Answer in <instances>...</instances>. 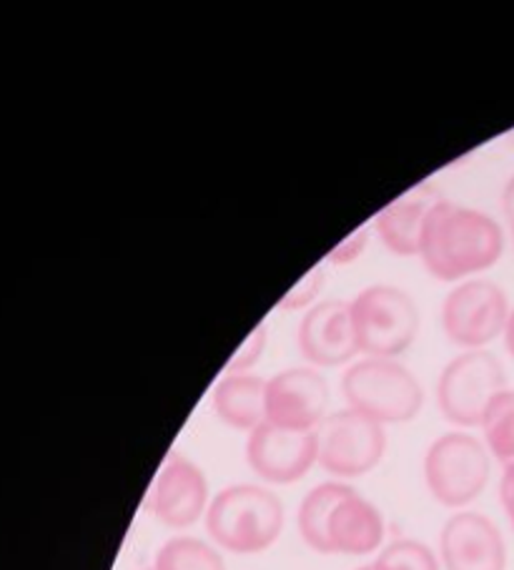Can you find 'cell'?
I'll use <instances>...</instances> for the list:
<instances>
[{"mask_svg":"<svg viewBox=\"0 0 514 570\" xmlns=\"http://www.w3.org/2000/svg\"><path fill=\"white\" fill-rule=\"evenodd\" d=\"M384 535H387V523L382 510L357 490H352L329 518L332 556H369L382 548Z\"/></svg>","mask_w":514,"mask_h":570,"instance_id":"obj_15","label":"cell"},{"mask_svg":"<svg viewBox=\"0 0 514 570\" xmlns=\"http://www.w3.org/2000/svg\"><path fill=\"white\" fill-rule=\"evenodd\" d=\"M329 415V385L316 367H289L266 380V422L314 432Z\"/></svg>","mask_w":514,"mask_h":570,"instance_id":"obj_10","label":"cell"},{"mask_svg":"<svg viewBox=\"0 0 514 570\" xmlns=\"http://www.w3.org/2000/svg\"><path fill=\"white\" fill-rule=\"evenodd\" d=\"M510 229H512V247H514V226H510Z\"/></svg>","mask_w":514,"mask_h":570,"instance_id":"obj_29","label":"cell"},{"mask_svg":"<svg viewBox=\"0 0 514 570\" xmlns=\"http://www.w3.org/2000/svg\"><path fill=\"white\" fill-rule=\"evenodd\" d=\"M211 405L224 425L251 432L266 422V380L254 372H224L214 385Z\"/></svg>","mask_w":514,"mask_h":570,"instance_id":"obj_16","label":"cell"},{"mask_svg":"<svg viewBox=\"0 0 514 570\" xmlns=\"http://www.w3.org/2000/svg\"><path fill=\"white\" fill-rule=\"evenodd\" d=\"M206 530L219 548L236 556L269 550L284 530V503L269 488L241 483L219 490L206 510Z\"/></svg>","mask_w":514,"mask_h":570,"instance_id":"obj_2","label":"cell"},{"mask_svg":"<svg viewBox=\"0 0 514 570\" xmlns=\"http://www.w3.org/2000/svg\"><path fill=\"white\" fill-rule=\"evenodd\" d=\"M492 475V455L480 438L464 430L444 432L424 455V483L439 505L459 510L474 503Z\"/></svg>","mask_w":514,"mask_h":570,"instance_id":"obj_5","label":"cell"},{"mask_svg":"<svg viewBox=\"0 0 514 570\" xmlns=\"http://www.w3.org/2000/svg\"><path fill=\"white\" fill-rule=\"evenodd\" d=\"M507 139H510V141H512V144H514V129H512V131H510V134H507Z\"/></svg>","mask_w":514,"mask_h":570,"instance_id":"obj_28","label":"cell"},{"mask_svg":"<svg viewBox=\"0 0 514 570\" xmlns=\"http://www.w3.org/2000/svg\"><path fill=\"white\" fill-rule=\"evenodd\" d=\"M296 345L312 367H342L359 355L354 340L349 302H316L299 322Z\"/></svg>","mask_w":514,"mask_h":570,"instance_id":"obj_13","label":"cell"},{"mask_svg":"<svg viewBox=\"0 0 514 570\" xmlns=\"http://www.w3.org/2000/svg\"><path fill=\"white\" fill-rule=\"evenodd\" d=\"M357 570H374V566L369 563V566H362V568H357Z\"/></svg>","mask_w":514,"mask_h":570,"instance_id":"obj_27","label":"cell"},{"mask_svg":"<svg viewBox=\"0 0 514 570\" xmlns=\"http://www.w3.org/2000/svg\"><path fill=\"white\" fill-rule=\"evenodd\" d=\"M352 490L354 488L339 483V480H332V483L312 488L309 493L304 495L299 513H296V528H299L302 540L314 550V553L332 556L329 518L334 513V508L339 505Z\"/></svg>","mask_w":514,"mask_h":570,"instance_id":"obj_17","label":"cell"},{"mask_svg":"<svg viewBox=\"0 0 514 570\" xmlns=\"http://www.w3.org/2000/svg\"><path fill=\"white\" fill-rule=\"evenodd\" d=\"M146 570H154V568H146Z\"/></svg>","mask_w":514,"mask_h":570,"instance_id":"obj_30","label":"cell"},{"mask_svg":"<svg viewBox=\"0 0 514 570\" xmlns=\"http://www.w3.org/2000/svg\"><path fill=\"white\" fill-rule=\"evenodd\" d=\"M372 566L374 570H439V558L422 540L402 538L384 546Z\"/></svg>","mask_w":514,"mask_h":570,"instance_id":"obj_20","label":"cell"},{"mask_svg":"<svg viewBox=\"0 0 514 570\" xmlns=\"http://www.w3.org/2000/svg\"><path fill=\"white\" fill-rule=\"evenodd\" d=\"M504 254V232L487 212L439 199L422 232L419 259L434 279L467 282Z\"/></svg>","mask_w":514,"mask_h":570,"instance_id":"obj_1","label":"cell"},{"mask_svg":"<svg viewBox=\"0 0 514 570\" xmlns=\"http://www.w3.org/2000/svg\"><path fill=\"white\" fill-rule=\"evenodd\" d=\"M437 202L439 194L427 189V186L402 194L397 202L387 204L374 216L372 232L394 257H419L424 224H427V216Z\"/></svg>","mask_w":514,"mask_h":570,"instance_id":"obj_14","label":"cell"},{"mask_svg":"<svg viewBox=\"0 0 514 570\" xmlns=\"http://www.w3.org/2000/svg\"><path fill=\"white\" fill-rule=\"evenodd\" d=\"M372 239V224H364L359 229H354L347 239L336 244L326 257V264H334V267H347V264L362 259V254L367 252Z\"/></svg>","mask_w":514,"mask_h":570,"instance_id":"obj_23","label":"cell"},{"mask_svg":"<svg viewBox=\"0 0 514 570\" xmlns=\"http://www.w3.org/2000/svg\"><path fill=\"white\" fill-rule=\"evenodd\" d=\"M357 350L364 357L397 360L419 332V309L407 292L394 284H372L349 299Z\"/></svg>","mask_w":514,"mask_h":570,"instance_id":"obj_4","label":"cell"},{"mask_svg":"<svg viewBox=\"0 0 514 570\" xmlns=\"http://www.w3.org/2000/svg\"><path fill=\"white\" fill-rule=\"evenodd\" d=\"M316 435V465L334 478H362L382 463L387 432L377 420L357 410H336L326 415Z\"/></svg>","mask_w":514,"mask_h":570,"instance_id":"obj_7","label":"cell"},{"mask_svg":"<svg viewBox=\"0 0 514 570\" xmlns=\"http://www.w3.org/2000/svg\"><path fill=\"white\" fill-rule=\"evenodd\" d=\"M510 299L492 279H467L449 289L442 302V330L452 345L464 350H484L504 337L510 322Z\"/></svg>","mask_w":514,"mask_h":570,"instance_id":"obj_8","label":"cell"},{"mask_svg":"<svg viewBox=\"0 0 514 570\" xmlns=\"http://www.w3.org/2000/svg\"><path fill=\"white\" fill-rule=\"evenodd\" d=\"M154 570H226L219 550L206 540L179 535L158 548Z\"/></svg>","mask_w":514,"mask_h":570,"instance_id":"obj_19","label":"cell"},{"mask_svg":"<svg viewBox=\"0 0 514 570\" xmlns=\"http://www.w3.org/2000/svg\"><path fill=\"white\" fill-rule=\"evenodd\" d=\"M504 347H507V352L514 357V309H512V314H510L507 330H504Z\"/></svg>","mask_w":514,"mask_h":570,"instance_id":"obj_26","label":"cell"},{"mask_svg":"<svg viewBox=\"0 0 514 570\" xmlns=\"http://www.w3.org/2000/svg\"><path fill=\"white\" fill-rule=\"evenodd\" d=\"M246 460L264 483L291 485L316 465V435L264 422L249 432Z\"/></svg>","mask_w":514,"mask_h":570,"instance_id":"obj_11","label":"cell"},{"mask_svg":"<svg viewBox=\"0 0 514 570\" xmlns=\"http://www.w3.org/2000/svg\"><path fill=\"white\" fill-rule=\"evenodd\" d=\"M482 442L502 468L514 465V390H504L492 400L482 417Z\"/></svg>","mask_w":514,"mask_h":570,"instance_id":"obj_18","label":"cell"},{"mask_svg":"<svg viewBox=\"0 0 514 570\" xmlns=\"http://www.w3.org/2000/svg\"><path fill=\"white\" fill-rule=\"evenodd\" d=\"M502 212L507 216L510 226H514V174L510 176V181L504 184L502 189Z\"/></svg>","mask_w":514,"mask_h":570,"instance_id":"obj_25","label":"cell"},{"mask_svg":"<svg viewBox=\"0 0 514 570\" xmlns=\"http://www.w3.org/2000/svg\"><path fill=\"white\" fill-rule=\"evenodd\" d=\"M444 570H507V546L487 515L457 510L439 533Z\"/></svg>","mask_w":514,"mask_h":570,"instance_id":"obj_12","label":"cell"},{"mask_svg":"<svg viewBox=\"0 0 514 570\" xmlns=\"http://www.w3.org/2000/svg\"><path fill=\"white\" fill-rule=\"evenodd\" d=\"M342 395L349 410L377 420L379 425H399L419 415L424 390L399 360L362 357L352 362L342 377Z\"/></svg>","mask_w":514,"mask_h":570,"instance_id":"obj_3","label":"cell"},{"mask_svg":"<svg viewBox=\"0 0 514 570\" xmlns=\"http://www.w3.org/2000/svg\"><path fill=\"white\" fill-rule=\"evenodd\" d=\"M507 390L502 362L490 350H464L437 380V407L457 428H480L492 400Z\"/></svg>","mask_w":514,"mask_h":570,"instance_id":"obj_6","label":"cell"},{"mask_svg":"<svg viewBox=\"0 0 514 570\" xmlns=\"http://www.w3.org/2000/svg\"><path fill=\"white\" fill-rule=\"evenodd\" d=\"M326 284V269L324 264H316L309 272L304 274L302 282H296L294 287L284 294V299L279 302L281 312H299V309H312L316 299Z\"/></svg>","mask_w":514,"mask_h":570,"instance_id":"obj_21","label":"cell"},{"mask_svg":"<svg viewBox=\"0 0 514 570\" xmlns=\"http://www.w3.org/2000/svg\"><path fill=\"white\" fill-rule=\"evenodd\" d=\"M500 503L504 515H507L510 525L514 530V465L502 468V478H500Z\"/></svg>","mask_w":514,"mask_h":570,"instance_id":"obj_24","label":"cell"},{"mask_svg":"<svg viewBox=\"0 0 514 570\" xmlns=\"http://www.w3.org/2000/svg\"><path fill=\"white\" fill-rule=\"evenodd\" d=\"M209 480L181 452H171L158 468L146 495V510L166 528H191L209 510Z\"/></svg>","mask_w":514,"mask_h":570,"instance_id":"obj_9","label":"cell"},{"mask_svg":"<svg viewBox=\"0 0 514 570\" xmlns=\"http://www.w3.org/2000/svg\"><path fill=\"white\" fill-rule=\"evenodd\" d=\"M266 342H269V330H266V324L261 322L259 327L251 330L244 345L234 352V357L226 362L224 372H251L264 357Z\"/></svg>","mask_w":514,"mask_h":570,"instance_id":"obj_22","label":"cell"}]
</instances>
